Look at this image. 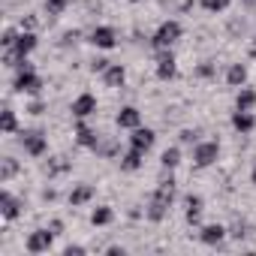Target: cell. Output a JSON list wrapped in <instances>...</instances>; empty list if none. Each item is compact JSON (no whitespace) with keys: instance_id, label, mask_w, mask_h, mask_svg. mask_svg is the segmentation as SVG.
<instances>
[{"instance_id":"1","label":"cell","mask_w":256,"mask_h":256,"mask_svg":"<svg viewBox=\"0 0 256 256\" xmlns=\"http://www.w3.org/2000/svg\"><path fill=\"white\" fill-rule=\"evenodd\" d=\"M172 199H175V181H172V178H169V181H160L157 190H154V196H151V202H148V217H151L154 223H160V220L169 214Z\"/></svg>"},{"instance_id":"2","label":"cell","mask_w":256,"mask_h":256,"mask_svg":"<svg viewBox=\"0 0 256 256\" xmlns=\"http://www.w3.org/2000/svg\"><path fill=\"white\" fill-rule=\"evenodd\" d=\"M178 40H181V24H178V22H163V24L154 30V36H151L154 48H169V46L178 42Z\"/></svg>"},{"instance_id":"3","label":"cell","mask_w":256,"mask_h":256,"mask_svg":"<svg viewBox=\"0 0 256 256\" xmlns=\"http://www.w3.org/2000/svg\"><path fill=\"white\" fill-rule=\"evenodd\" d=\"M12 88H16L18 94H40V90H42V78H40L30 66H24V70H18Z\"/></svg>"},{"instance_id":"4","label":"cell","mask_w":256,"mask_h":256,"mask_svg":"<svg viewBox=\"0 0 256 256\" xmlns=\"http://www.w3.org/2000/svg\"><path fill=\"white\" fill-rule=\"evenodd\" d=\"M217 157H220V145H217V142H199L196 151H193V163H196L199 169L211 166Z\"/></svg>"},{"instance_id":"5","label":"cell","mask_w":256,"mask_h":256,"mask_svg":"<svg viewBox=\"0 0 256 256\" xmlns=\"http://www.w3.org/2000/svg\"><path fill=\"white\" fill-rule=\"evenodd\" d=\"M22 145H24V151H28L30 157H42V154L48 151V142H46V136H42L40 130H28V133L22 136Z\"/></svg>"},{"instance_id":"6","label":"cell","mask_w":256,"mask_h":256,"mask_svg":"<svg viewBox=\"0 0 256 256\" xmlns=\"http://www.w3.org/2000/svg\"><path fill=\"white\" fill-rule=\"evenodd\" d=\"M52 244H54V229L52 232L48 229H36V232L28 235V250L30 253H46Z\"/></svg>"},{"instance_id":"7","label":"cell","mask_w":256,"mask_h":256,"mask_svg":"<svg viewBox=\"0 0 256 256\" xmlns=\"http://www.w3.org/2000/svg\"><path fill=\"white\" fill-rule=\"evenodd\" d=\"M175 72H178V66H175L172 52L169 48H160V54H157V78L169 82V78H175Z\"/></svg>"},{"instance_id":"8","label":"cell","mask_w":256,"mask_h":256,"mask_svg":"<svg viewBox=\"0 0 256 256\" xmlns=\"http://www.w3.org/2000/svg\"><path fill=\"white\" fill-rule=\"evenodd\" d=\"M154 142H157V136H154V130H148V126H136L133 136H130V148H139V151H151Z\"/></svg>"},{"instance_id":"9","label":"cell","mask_w":256,"mask_h":256,"mask_svg":"<svg viewBox=\"0 0 256 256\" xmlns=\"http://www.w3.org/2000/svg\"><path fill=\"white\" fill-rule=\"evenodd\" d=\"M96 112V96L94 94H78L76 100H72V114L82 120V118H88V114H94Z\"/></svg>"},{"instance_id":"10","label":"cell","mask_w":256,"mask_h":256,"mask_svg":"<svg viewBox=\"0 0 256 256\" xmlns=\"http://www.w3.org/2000/svg\"><path fill=\"white\" fill-rule=\"evenodd\" d=\"M139 124H142V114H139L136 106H124L118 112V126H120V130H136Z\"/></svg>"},{"instance_id":"11","label":"cell","mask_w":256,"mask_h":256,"mask_svg":"<svg viewBox=\"0 0 256 256\" xmlns=\"http://www.w3.org/2000/svg\"><path fill=\"white\" fill-rule=\"evenodd\" d=\"M90 42L96 46V48H114L118 46V34H114V28H96L94 34H90Z\"/></svg>"},{"instance_id":"12","label":"cell","mask_w":256,"mask_h":256,"mask_svg":"<svg viewBox=\"0 0 256 256\" xmlns=\"http://www.w3.org/2000/svg\"><path fill=\"white\" fill-rule=\"evenodd\" d=\"M0 214H4L6 220H16V217L22 214V202H18L12 193H6V190L0 193Z\"/></svg>"},{"instance_id":"13","label":"cell","mask_w":256,"mask_h":256,"mask_svg":"<svg viewBox=\"0 0 256 256\" xmlns=\"http://www.w3.org/2000/svg\"><path fill=\"white\" fill-rule=\"evenodd\" d=\"M34 48H36V34H34V30H28V34L22 30L18 40H16V46H12V52H16L18 58H28Z\"/></svg>"},{"instance_id":"14","label":"cell","mask_w":256,"mask_h":256,"mask_svg":"<svg viewBox=\"0 0 256 256\" xmlns=\"http://www.w3.org/2000/svg\"><path fill=\"white\" fill-rule=\"evenodd\" d=\"M199 238H202V244H220L223 238H226V229L220 226V223H208V226H202V232H199Z\"/></svg>"},{"instance_id":"15","label":"cell","mask_w":256,"mask_h":256,"mask_svg":"<svg viewBox=\"0 0 256 256\" xmlns=\"http://www.w3.org/2000/svg\"><path fill=\"white\" fill-rule=\"evenodd\" d=\"M124 78H126V70H124L120 64H108V70L102 72L106 88H120V84H124Z\"/></svg>"},{"instance_id":"16","label":"cell","mask_w":256,"mask_h":256,"mask_svg":"<svg viewBox=\"0 0 256 256\" xmlns=\"http://www.w3.org/2000/svg\"><path fill=\"white\" fill-rule=\"evenodd\" d=\"M232 126H235V130H238V133H250V130H253V126H256V118H253L250 112H244V108H238V112L232 114Z\"/></svg>"},{"instance_id":"17","label":"cell","mask_w":256,"mask_h":256,"mask_svg":"<svg viewBox=\"0 0 256 256\" xmlns=\"http://www.w3.org/2000/svg\"><path fill=\"white\" fill-rule=\"evenodd\" d=\"M184 205H187V211H184L187 223H190V226H196V223H199V217H202V205H205V202H202V196H187V202H184Z\"/></svg>"},{"instance_id":"18","label":"cell","mask_w":256,"mask_h":256,"mask_svg":"<svg viewBox=\"0 0 256 256\" xmlns=\"http://www.w3.org/2000/svg\"><path fill=\"white\" fill-rule=\"evenodd\" d=\"M76 142L82 145V148H96V142H100V136L90 130L88 124H78L76 126Z\"/></svg>"},{"instance_id":"19","label":"cell","mask_w":256,"mask_h":256,"mask_svg":"<svg viewBox=\"0 0 256 256\" xmlns=\"http://www.w3.org/2000/svg\"><path fill=\"white\" fill-rule=\"evenodd\" d=\"M142 157H145V151H139V148H130L124 157H120V169H126V172H136L139 166H142Z\"/></svg>"},{"instance_id":"20","label":"cell","mask_w":256,"mask_h":256,"mask_svg":"<svg viewBox=\"0 0 256 256\" xmlns=\"http://www.w3.org/2000/svg\"><path fill=\"white\" fill-rule=\"evenodd\" d=\"M226 82H229L232 88H241V84L247 82V66H244V64H232L229 72H226Z\"/></svg>"},{"instance_id":"21","label":"cell","mask_w":256,"mask_h":256,"mask_svg":"<svg viewBox=\"0 0 256 256\" xmlns=\"http://www.w3.org/2000/svg\"><path fill=\"white\" fill-rule=\"evenodd\" d=\"M94 199V187L90 184H78L72 193H70V205H84V202H90Z\"/></svg>"},{"instance_id":"22","label":"cell","mask_w":256,"mask_h":256,"mask_svg":"<svg viewBox=\"0 0 256 256\" xmlns=\"http://www.w3.org/2000/svg\"><path fill=\"white\" fill-rule=\"evenodd\" d=\"M112 217H114V211L108 205H100V208L90 211V223L94 226H106V223H112Z\"/></svg>"},{"instance_id":"23","label":"cell","mask_w":256,"mask_h":256,"mask_svg":"<svg viewBox=\"0 0 256 256\" xmlns=\"http://www.w3.org/2000/svg\"><path fill=\"white\" fill-rule=\"evenodd\" d=\"M256 106V90H250V88H241V94H238V100H235V108H244V112H250Z\"/></svg>"},{"instance_id":"24","label":"cell","mask_w":256,"mask_h":256,"mask_svg":"<svg viewBox=\"0 0 256 256\" xmlns=\"http://www.w3.org/2000/svg\"><path fill=\"white\" fill-rule=\"evenodd\" d=\"M160 163H163V169H175V166L181 163V151H178V148H169V151H163Z\"/></svg>"},{"instance_id":"25","label":"cell","mask_w":256,"mask_h":256,"mask_svg":"<svg viewBox=\"0 0 256 256\" xmlns=\"http://www.w3.org/2000/svg\"><path fill=\"white\" fill-rule=\"evenodd\" d=\"M0 126H4V133H16V126H18V120H16V112L6 106L4 108V124H0Z\"/></svg>"},{"instance_id":"26","label":"cell","mask_w":256,"mask_h":256,"mask_svg":"<svg viewBox=\"0 0 256 256\" xmlns=\"http://www.w3.org/2000/svg\"><path fill=\"white\" fill-rule=\"evenodd\" d=\"M16 172H18V163H16L12 157H6V160H4V169H0V181H10Z\"/></svg>"},{"instance_id":"27","label":"cell","mask_w":256,"mask_h":256,"mask_svg":"<svg viewBox=\"0 0 256 256\" xmlns=\"http://www.w3.org/2000/svg\"><path fill=\"white\" fill-rule=\"evenodd\" d=\"M66 4H70V0H46V12L48 16H60L66 10Z\"/></svg>"},{"instance_id":"28","label":"cell","mask_w":256,"mask_h":256,"mask_svg":"<svg viewBox=\"0 0 256 256\" xmlns=\"http://www.w3.org/2000/svg\"><path fill=\"white\" fill-rule=\"evenodd\" d=\"M229 4H232V0H202V6H205L208 12H223Z\"/></svg>"},{"instance_id":"29","label":"cell","mask_w":256,"mask_h":256,"mask_svg":"<svg viewBox=\"0 0 256 256\" xmlns=\"http://www.w3.org/2000/svg\"><path fill=\"white\" fill-rule=\"evenodd\" d=\"M16 40H18V34H16L12 28H6V30H4V40H0V42H4L6 48H12V46H16Z\"/></svg>"},{"instance_id":"30","label":"cell","mask_w":256,"mask_h":256,"mask_svg":"<svg viewBox=\"0 0 256 256\" xmlns=\"http://www.w3.org/2000/svg\"><path fill=\"white\" fill-rule=\"evenodd\" d=\"M181 142H196V133H193V130H184V133H181Z\"/></svg>"},{"instance_id":"31","label":"cell","mask_w":256,"mask_h":256,"mask_svg":"<svg viewBox=\"0 0 256 256\" xmlns=\"http://www.w3.org/2000/svg\"><path fill=\"white\" fill-rule=\"evenodd\" d=\"M82 253H84V247H78V244L76 247H66V256H82Z\"/></svg>"},{"instance_id":"32","label":"cell","mask_w":256,"mask_h":256,"mask_svg":"<svg viewBox=\"0 0 256 256\" xmlns=\"http://www.w3.org/2000/svg\"><path fill=\"white\" fill-rule=\"evenodd\" d=\"M211 72H214V66H208V64H205V66H199V76H211Z\"/></svg>"},{"instance_id":"33","label":"cell","mask_w":256,"mask_h":256,"mask_svg":"<svg viewBox=\"0 0 256 256\" xmlns=\"http://www.w3.org/2000/svg\"><path fill=\"white\" fill-rule=\"evenodd\" d=\"M28 112H30V114H40V112H42V102H34V106H30Z\"/></svg>"},{"instance_id":"34","label":"cell","mask_w":256,"mask_h":256,"mask_svg":"<svg viewBox=\"0 0 256 256\" xmlns=\"http://www.w3.org/2000/svg\"><path fill=\"white\" fill-rule=\"evenodd\" d=\"M250 181H253V184H256V169H253V175H250Z\"/></svg>"},{"instance_id":"35","label":"cell","mask_w":256,"mask_h":256,"mask_svg":"<svg viewBox=\"0 0 256 256\" xmlns=\"http://www.w3.org/2000/svg\"><path fill=\"white\" fill-rule=\"evenodd\" d=\"M130 4H142V0H130Z\"/></svg>"}]
</instances>
